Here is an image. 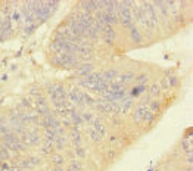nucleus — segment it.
Here are the masks:
<instances>
[{
  "instance_id": "nucleus-1",
  "label": "nucleus",
  "mask_w": 193,
  "mask_h": 171,
  "mask_svg": "<svg viewBox=\"0 0 193 171\" xmlns=\"http://www.w3.org/2000/svg\"><path fill=\"white\" fill-rule=\"evenodd\" d=\"M3 139H5V146H6V148L15 149V150H22V149H24L22 143L18 140L16 136H13V134H11V133L5 134V136H3Z\"/></svg>"
},
{
  "instance_id": "nucleus-2",
  "label": "nucleus",
  "mask_w": 193,
  "mask_h": 171,
  "mask_svg": "<svg viewBox=\"0 0 193 171\" xmlns=\"http://www.w3.org/2000/svg\"><path fill=\"white\" fill-rule=\"evenodd\" d=\"M134 120L139 122V121H150L152 120V117H154V114L152 112H149L146 108H140L137 109V112H134Z\"/></svg>"
},
{
  "instance_id": "nucleus-3",
  "label": "nucleus",
  "mask_w": 193,
  "mask_h": 171,
  "mask_svg": "<svg viewBox=\"0 0 193 171\" xmlns=\"http://www.w3.org/2000/svg\"><path fill=\"white\" fill-rule=\"evenodd\" d=\"M84 95L85 93H83L81 90H78V89H72V90L69 91V97H71V100L72 102H83L84 100Z\"/></svg>"
},
{
  "instance_id": "nucleus-4",
  "label": "nucleus",
  "mask_w": 193,
  "mask_h": 171,
  "mask_svg": "<svg viewBox=\"0 0 193 171\" xmlns=\"http://www.w3.org/2000/svg\"><path fill=\"white\" fill-rule=\"evenodd\" d=\"M103 37H105V40L108 41V43H111L115 39V31L111 27H106V28L103 30Z\"/></svg>"
},
{
  "instance_id": "nucleus-5",
  "label": "nucleus",
  "mask_w": 193,
  "mask_h": 171,
  "mask_svg": "<svg viewBox=\"0 0 193 171\" xmlns=\"http://www.w3.org/2000/svg\"><path fill=\"white\" fill-rule=\"evenodd\" d=\"M93 130L97 131V133H99L102 137L106 134V128H105V126H103L100 121H94V122H93Z\"/></svg>"
},
{
  "instance_id": "nucleus-6",
  "label": "nucleus",
  "mask_w": 193,
  "mask_h": 171,
  "mask_svg": "<svg viewBox=\"0 0 193 171\" xmlns=\"http://www.w3.org/2000/svg\"><path fill=\"white\" fill-rule=\"evenodd\" d=\"M25 139H27V143H28V145H34V143L39 142V136H35V133L25 134Z\"/></svg>"
},
{
  "instance_id": "nucleus-7",
  "label": "nucleus",
  "mask_w": 193,
  "mask_h": 171,
  "mask_svg": "<svg viewBox=\"0 0 193 171\" xmlns=\"http://www.w3.org/2000/svg\"><path fill=\"white\" fill-rule=\"evenodd\" d=\"M90 71H91V65H85V67L83 65V67H80V68H78V72H80V74H84V75L89 74Z\"/></svg>"
},
{
  "instance_id": "nucleus-8",
  "label": "nucleus",
  "mask_w": 193,
  "mask_h": 171,
  "mask_svg": "<svg viewBox=\"0 0 193 171\" xmlns=\"http://www.w3.org/2000/svg\"><path fill=\"white\" fill-rule=\"evenodd\" d=\"M35 164H39V159H35V158H30V161H24L22 162L24 167H33Z\"/></svg>"
},
{
  "instance_id": "nucleus-9",
  "label": "nucleus",
  "mask_w": 193,
  "mask_h": 171,
  "mask_svg": "<svg viewBox=\"0 0 193 171\" xmlns=\"http://www.w3.org/2000/svg\"><path fill=\"white\" fill-rule=\"evenodd\" d=\"M117 74H118V72H117L115 69H112V71H108V72H106L105 75H102V77H103V80H105V81H108V80H111L114 75H117Z\"/></svg>"
},
{
  "instance_id": "nucleus-10",
  "label": "nucleus",
  "mask_w": 193,
  "mask_h": 171,
  "mask_svg": "<svg viewBox=\"0 0 193 171\" xmlns=\"http://www.w3.org/2000/svg\"><path fill=\"white\" fill-rule=\"evenodd\" d=\"M130 28H131V34H133V37H134V40H136V41H140V34L137 33V30L134 28L133 25H131Z\"/></svg>"
},
{
  "instance_id": "nucleus-11",
  "label": "nucleus",
  "mask_w": 193,
  "mask_h": 171,
  "mask_svg": "<svg viewBox=\"0 0 193 171\" xmlns=\"http://www.w3.org/2000/svg\"><path fill=\"white\" fill-rule=\"evenodd\" d=\"M131 77H133V74H127V75H122L119 80H121V83H128L131 80Z\"/></svg>"
},
{
  "instance_id": "nucleus-12",
  "label": "nucleus",
  "mask_w": 193,
  "mask_h": 171,
  "mask_svg": "<svg viewBox=\"0 0 193 171\" xmlns=\"http://www.w3.org/2000/svg\"><path fill=\"white\" fill-rule=\"evenodd\" d=\"M140 91H145V86H143V87H137V90L134 91V93H140Z\"/></svg>"
},
{
  "instance_id": "nucleus-13",
  "label": "nucleus",
  "mask_w": 193,
  "mask_h": 171,
  "mask_svg": "<svg viewBox=\"0 0 193 171\" xmlns=\"http://www.w3.org/2000/svg\"><path fill=\"white\" fill-rule=\"evenodd\" d=\"M55 162H56V164H59V162H61V164H62V158L56 156V158H55Z\"/></svg>"
}]
</instances>
